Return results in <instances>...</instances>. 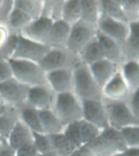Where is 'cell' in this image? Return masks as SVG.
Instances as JSON below:
<instances>
[{"mask_svg": "<svg viewBox=\"0 0 139 156\" xmlns=\"http://www.w3.org/2000/svg\"><path fill=\"white\" fill-rule=\"evenodd\" d=\"M69 156H94V154L86 145H84L76 149Z\"/></svg>", "mask_w": 139, "mask_h": 156, "instance_id": "45", "label": "cell"}, {"mask_svg": "<svg viewBox=\"0 0 139 156\" xmlns=\"http://www.w3.org/2000/svg\"><path fill=\"white\" fill-rule=\"evenodd\" d=\"M17 34H11L8 41L6 42L3 46L0 48V59L11 60L15 51L16 43H17Z\"/></svg>", "mask_w": 139, "mask_h": 156, "instance_id": "39", "label": "cell"}, {"mask_svg": "<svg viewBox=\"0 0 139 156\" xmlns=\"http://www.w3.org/2000/svg\"><path fill=\"white\" fill-rule=\"evenodd\" d=\"M46 74L56 70H74L81 64L79 56L67 48H51L39 62Z\"/></svg>", "mask_w": 139, "mask_h": 156, "instance_id": "4", "label": "cell"}, {"mask_svg": "<svg viewBox=\"0 0 139 156\" xmlns=\"http://www.w3.org/2000/svg\"><path fill=\"white\" fill-rule=\"evenodd\" d=\"M122 55L123 62H139V21L129 24V34L122 45Z\"/></svg>", "mask_w": 139, "mask_h": 156, "instance_id": "16", "label": "cell"}, {"mask_svg": "<svg viewBox=\"0 0 139 156\" xmlns=\"http://www.w3.org/2000/svg\"><path fill=\"white\" fill-rule=\"evenodd\" d=\"M111 156H124V155H123V154L122 153H117V154H112V155Z\"/></svg>", "mask_w": 139, "mask_h": 156, "instance_id": "50", "label": "cell"}, {"mask_svg": "<svg viewBox=\"0 0 139 156\" xmlns=\"http://www.w3.org/2000/svg\"><path fill=\"white\" fill-rule=\"evenodd\" d=\"M96 28L99 32L118 43L121 48L129 34V24L115 21L103 13L98 21Z\"/></svg>", "mask_w": 139, "mask_h": 156, "instance_id": "9", "label": "cell"}, {"mask_svg": "<svg viewBox=\"0 0 139 156\" xmlns=\"http://www.w3.org/2000/svg\"><path fill=\"white\" fill-rule=\"evenodd\" d=\"M73 93L82 101H102V88L91 75L88 66L81 64L73 70Z\"/></svg>", "mask_w": 139, "mask_h": 156, "instance_id": "2", "label": "cell"}, {"mask_svg": "<svg viewBox=\"0 0 139 156\" xmlns=\"http://www.w3.org/2000/svg\"><path fill=\"white\" fill-rule=\"evenodd\" d=\"M119 2L128 23L139 21L138 0H119Z\"/></svg>", "mask_w": 139, "mask_h": 156, "instance_id": "34", "label": "cell"}, {"mask_svg": "<svg viewBox=\"0 0 139 156\" xmlns=\"http://www.w3.org/2000/svg\"><path fill=\"white\" fill-rule=\"evenodd\" d=\"M29 87L12 78L0 83V98L8 107L19 109L27 102Z\"/></svg>", "mask_w": 139, "mask_h": 156, "instance_id": "7", "label": "cell"}, {"mask_svg": "<svg viewBox=\"0 0 139 156\" xmlns=\"http://www.w3.org/2000/svg\"><path fill=\"white\" fill-rule=\"evenodd\" d=\"M80 20L81 0H64L62 11V21L72 26Z\"/></svg>", "mask_w": 139, "mask_h": 156, "instance_id": "27", "label": "cell"}, {"mask_svg": "<svg viewBox=\"0 0 139 156\" xmlns=\"http://www.w3.org/2000/svg\"><path fill=\"white\" fill-rule=\"evenodd\" d=\"M50 49L51 48L46 45L38 44L22 36L18 35L17 43L12 56V60L39 63Z\"/></svg>", "mask_w": 139, "mask_h": 156, "instance_id": "8", "label": "cell"}, {"mask_svg": "<svg viewBox=\"0 0 139 156\" xmlns=\"http://www.w3.org/2000/svg\"><path fill=\"white\" fill-rule=\"evenodd\" d=\"M96 37L101 47L104 58L120 66L123 62L121 46L118 43L114 41L113 39L107 37L106 35H104L98 30H97Z\"/></svg>", "mask_w": 139, "mask_h": 156, "instance_id": "18", "label": "cell"}, {"mask_svg": "<svg viewBox=\"0 0 139 156\" xmlns=\"http://www.w3.org/2000/svg\"><path fill=\"white\" fill-rule=\"evenodd\" d=\"M86 146L92 151L94 156H111L117 153L111 144L101 135Z\"/></svg>", "mask_w": 139, "mask_h": 156, "instance_id": "33", "label": "cell"}, {"mask_svg": "<svg viewBox=\"0 0 139 156\" xmlns=\"http://www.w3.org/2000/svg\"><path fill=\"white\" fill-rule=\"evenodd\" d=\"M120 73L129 87L130 92L139 90V62H124L119 67Z\"/></svg>", "mask_w": 139, "mask_h": 156, "instance_id": "20", "label": "cell"}, {"mask_svg": "<svg viewBox=\"0 0 139 156\" xmlns=\"http://www.w3.org/2000/svg\"><path fill=\"white\" fill-rule=\"evenodd\" d=\"M10 35L11 34L7 28V26L0 24V48L3 46L6 42L8 41Z\"/></svg>", "mask_w": 139, "mask_h": 156, "instance_id": "46", "label": "cell"}, {"mask_svg": "<svg viewBox=\"0 0 139 156\" xmlns=\"http://www.w3.org/2000/svg\"><path fill=\"white\" fill-rule=\"evenodd\" d=\"M54 152L58 156H69L76 149H77L69 141L63 133L49 136Z\"/></svg>", "mask_w": 139, "mask_h": 156, "instance_id": "29", "label": "cell"}, {"mask_svg": "<svg viewBox=\"0 0 139 156\" xmlns=\"http://www.w3.org/2000/svg\"><path fill=\"white\" fill-rule=\"evenodd\" d=\"M139 90L136 92H132L127 100L126 104L129 110L134 115L135 117L139 119Z\"/></svg>", "mask_w": 139, "mask_h": 156, "instance_id": "42", "label": "cell"}, {"mask_svg": "<svg viewBox=\"0 0 139 156\" xmlns=\"http://www.w3.org/2000/svg\"><path fill=\"white\" fill-rule=\"evenodd\" d=\"M122 154L124 156H139V148H127Z\"/></svg>", "mask_w": 139, "mask_h": 156, "instance_id": "47", "label": "cell"}, {"mask_svg": "<svg viewBox=\"0 0 139 156\" xmlns=\"http://www.w3.org/2000/svg\"><path fill=\"white\" fill-rule=\"evenodd\" d=\"M52 110L64 127L83 119L82 103L73 92L56 94Z\"/></svg>", "mask_w": 139, "mask_h": 156, "instance_id": "1", "label": "cell"}, {"mask_svg": "<svg viewBox=\"0 0 139 156\" xmlns=\"http://www.w3.org/2000/svg\"><path fill=\"white\" fill-rule=\"evenodd\" d=\"M39 117L42 133L44 134L51 136L63 132L65 127L52 110H39Z\"/></svg>", "mask_w": 139, "mask_h": 156, "instance_id": "21", "label": "cell"}, {"mask_svg": "<svg viewBox=\"0 0 139 156\" xmlns=\"http://www.w3.org/2000/svg\"><path fill=\"white\" fill-rule=\"evenodd\" d=\"M103 99L113 101L126 102L131 92L123 80L120 70L117 72L111 80L102 88Z\"/></svg>", "mask_w": 139, "mask_h": 156, "instance_id": "13", "label": "cell"}, {"mask_svg": "<svg viewBox=\"0 0 139 156\" xmlns=\"http://www.w3.org/2000/svg\"><path fill=\"white\" fill-rule=\"evenodd\" d=\"M43 0H14V7L27 14L32 20L42 16Z\"/></svg>", "mask_w": 139, "mask_h": 156, "instance_id": "30", "label": "cell"}, {"mask_svg": "<svg viewBox=\"0 0 139 156\" xmlns=\"http://www.w3.org/2000/svg\"><path fill=\"white\" fill-rule=\"evenodd\" d=\"M33 21L27 14L14 7L6 24L10 34L19 35L21 31Z\"/></svg>", "mask_w": 139, "mask_h": 156, "instance_id": "25", "label": "cell"}, {"mask_svg": "<svg viewBox=\"0 0 139 156\" xmlns=\"http://www.w3.org/2000/svg\"><path fill=\"white\" fill-rule=\"evenodd\" d=\"M38 156H58V155H57L55 152H52V153L44 154H38Z\"/></svg>", "mask_w": 139, "mask_h": 156, "instance_id": "49", "label": "cell"}, {"mask_svg": "<svg viewBox=\"0 0 139 156\" xmlns=\"http://www.w3.org/2000/svg\"><path fill=\"white\" fill-rule=\"evenodd\" d=\"M119 67L118 65L104 58L88 66V68L95 82L103 88L117 74V72L119 70Z\"/></svg>", "mask_w": 139, "mask_h": 156, "instance_id": "15", "label": "cell"}, {"mask_svg": "<svg viewBox=\"0 0 139 156\" xmlns=\"http://www.w3.org/2000/svg\"><path fill=\"white\" fill-rule=\"evenodd\" d=\"M33 146L36 148L38 154H44L54 152L53 147L51 145L50 136L44 133H33Z\"/></svg>", "mask_w": 139, "mask_h": 156, "instance_id": "36", "label": "cell"}, {"mask_svg": "<svg viewBox=\"0 0 139 156\" xmlns=\"http://www.w3.org/2000/svg\"><path fill=\"white\" fill-rule=\"evenodd\" d=\"M99 2L103 14L115 21L129 24L122 11L119 0H99Z\"/></svg>", "mask_w": 139, "mask_h": 156, "instance_id": "28", "label": "cell"}, {"mask_svg": "<svg viewBox=\"0 0 139 156\" xmlns=\"http://www.w3.org/2000/svg\"><path fill=\"white\" fill-rule=\"evenodd\" d=\"M7 109H8V106L2 101H0V115H3V113L7 110Z\"/></svg>", "mask_w": 139, "mask_h": 156, "instance_id": "48", "label": "cell"}, {"mask_svg": "<svg viewBox=\"0 0 139 156\" xmlns=\"http://www.w3.org/2000/svg\"><path fill=\"white\" fill-rule=\"evenodd\" d=\"M70 29L71 26L62 20L53 22L46 45L51 48H66Z\"/></svg>", "mask_w": 139, "mask_h": 156, "instance_id": "19", "label": "cell"}, {"mask_svg": "<svg viewBox=\"0 0 139 156\" xmlns=\"http://www.w3.org/2000/svg\"><path fill=\"white\" fill-rule=\"evenodd\" d=\"M80 131H81V141H82L83 146L87 145L90 141L98 137L102 132L97 127L83 119L80 122Z\"/></svg>", "mask_w": 139, "mask_h": 156, "instance_id": "35", "label": "cell"}, {"mask_svg": "<svg viewBox=\"0 0 139 156\" xmlns=\"http://www.w3.org/2000/svg\"><path fill=\"white\" fill-rule=\"evenodd\" d=\"M3 138H1V137H0V142H1V141H3Z\"/></svg>", "mask_w": 139, "mask_h": 156, "instance_id": "51", "label": "cell"}, {"mask_svg": "<svg viewBox=\"0 0 139 156\" xmlns=\"http://www.w3.org/2000/svg\"><path fill=\"white\" fill-rule=\"evenodd\" d=\"M64 0H43L41 17L47 18L53 22L62 20V11Z\"/></svg>", "mask_w": 139, "mask_h": 156, "instance_id": "31", "label": "cell"}, {"mask_svg": "<svg viewBox=\"0 0 139 156\" xmlns=\"http://www.w3.org/2000/svg\"><path fill=\"white\" fill-rule=\"evenodd\" d=\"M52 24L53 21L47 18H38L31 21L19 35L38 44L46 45Z\"/></svg>", "mask_w": 139, "mask_h": 156, "instance_id": "11", "label": "cell"}, {"mask_svg": "<svg viewBox=\"0 0 139 156\" xmlns=\"http://www.w3.org/2000/svg\"><path fill=\"white\" fill-rule=\"evenodd\" d=\"M96 26L80 21L71 26L66 48L79 56L81 50L96 36Z\"/></svg>", "mask_w": 139, "mask_h": 156, "instance_id": "6", "label": "cell"}, {"mask_svg": "<svg viewBox=\"0 0 139 156\" xmlns=\"http://www.w3.org/2000/svg\"><path fill=\"white\" fill-rule=\"evenodd\" d=\"M38 153L34 146L29 145V146H23L21 148L15 151V156H38Z\"/></svg>", "mask_w": 139, "mask_h": 156, "instance_id": "43", "label": "cell"}, {"mask_svg": "<svg viewBox=\"0 0 139 156\" xmlns=\"http://www.w3.org/2000/svg\"><path fill=\"white\" fill-rule=\"evenodd\" d=\"M99 0H81V20L96 26L101 16Z\"/></svg>", "mask_w": 139, "mask_h": 156, "instance_id": "24", "label": "cell"}, {"mask_svg": "<svg viewBox=\"0 0 139 156\" xmlns=\"http://www.w3.org/2000/svg\"><path fill=\"white\" fill-rule=\"evenodd\" d=\"M18 120L17 109L8 107L5 112L0 115V137L7 140Z\"/></svg>", "mask_w": 139, "mask_h": 156, "instance_id": "26", "label": "cell"}, {"mask_svg": "<svg viewBox=\"0 0 139 156\" xmlns=\"http://www.w3.org/2000/svg\"><path fill=\"white\" fill-rule=\"evenodd\" d=\"M80 122H74L68 125L65 126L63 129V135L76 146V148L83 146L82 141H81V131H80Z\"/></svg>", "mask_w": 139, "mask_h": 156, "instance_id": "38", "label": "cell"}, {"mask_svg": "<svg viewBox=\"0 0 139 156\" xmlns=\"http://www.w3.org/2000/svg\"><path fill=\"white\" fill-rule=\"evenodd\" d=\"M47 85L56 94L73 92V70H56L46 74Z\"/></svg>", "mask_w": 139, "mask_h": 156, "instance_id": "14", "label": "cell"}, {"mask_svg": "<svg viewBox=\"0 0 139 156\" xmlns=\"http://www.w3.org/2000/svg\"><path fill=\"white\" fill-rule=\"evenodd\" d=\"M13 78L25 85L28 87H38L47 85L46 74L38 63L19 61V60H9Z\"/></svg>", "mask_w": 139, "mask_h": 156, "instance_id": "3", "label": "cell"}, {"mask_svg": "<svg viewBox=\"0 0 139 156\" xmlns=\"http://www.w3.org/2000/svg\"><path fill=\"white\" fill-rule=\"evenodd\" d=\"M56 97V94L48 85L30 87L26 104L38 110H52Z\"/></svg>", "mask_w": 139, "mask_h": 156, "instance_id": "12", "label": "cell"}, {"mask_svg": "<svg viewBox=\"0 0 139 156\" xmlns=\"http://www.w3.org/2000/svg\"><path fill=\"white\" fill-rule=\"evenodd\" d=\"M6 141L14 151H17L23 146L33 145V132L19 119Z\"/></svg>", "mask_w": 139, "mask_h": 156, "instance_id": "17", "label": "cell"}, {"mask_svg": "<svg viewBox=\"0 0 139 156\" xmlns=\"http://www.w3.org/2000/svg\"><path fill=\"white\" fill-rule=\"evenodd\" d=\"M79 58L81 60V64L86 66H90L104 59L103 53L96 36L92 38L81 50L79 54Z\"/></svg>", "mask_w": 139, "mask_h": 156, "instance_id": "22", "label": "cell"}, {"mask_svg": "<svg viewBox=\"0 0 139 156\" xmlns=\"http://www.w3.org/2000/svg\"><path fill=\"white\" fill-rule=\"evenodd\" d=\"M13 78L12 69L9 60L0 59V83Z\"/></svg>", "mask_w": 139, "mask_h": 156, "instance_id": "41", "label": "cell"}, {"mask_svg": "<svg viewBox=\"0 0 139 156\" xmlns=\"http://www.w3.org/2000/svg\"><path fill=\"white\" fill-rule=\"evenodd\" d=\"M13 8H14V0H2V3L0 4V24L1 25L6 26Z\"/></svg>", "mask_w": 139, "mask_h": 156, "instance_id": "40", "label": "cell"}, {"mask_svg": "<svg viewBox=\"0 0 139 156\" xmlns=\"http://www.w3.org/2000/svg\"><path fill=\"white\" fill-rule=\"evenodd\" d=\"M0 156H15V151L4 139L0 142Z\"/></svg>", "mask_w": 139, "mask_h": 156, "instance_id": "44", "label": "cell"}, {"mask_svg": "<svg viewBox=\"0 0 139 156\" xmlns=\"http://www.w3.org/2000/svg\"><path fill=\"white\" fill-rule=\"evenodd\" d=\"M120 132L128 148H139V126H129Z\"/></svg>", "mask_w": 139, "mask_h": 156, "instance_id": "37", "label": "cell"}, {"mask_svg": "<svg viewBox=\"0 0 139 156\" xmlns=\"http://www.w3.org/2000/svg\"><path fill=\"white\" fill-rule=\"evenodd\" d=\"M108 118L109 127L121 130L129 126H139V119L134 116L124 101L103 99Z\"/></svg>", "mask_w": 139, "mask_h": 156, "instance_id": "5", "label": "cell"}, {"mask_svg": "<svg viewBox=\"0 0 139 156\" xmlns=\"http://www.w3.org/2000/svg\"><path fill=\"white\" fill-rule=\"evenodd\" d=\"M100 135L111 144L117 153H123L128 148L121 133L117 129L108 127L102 131Z\"/></svg>", "mask_w": 139, "mask_h": 156, "instance_id": "32", "label": "cell"}, {"mask_svg": "<svg viewBox=\"0 0 139 156\" xmlns=\"http://www.w3.org/2000/svg\"><path fill=\"white\" fill-rule=\"evenodd\" d=\"M83 120L93 124L99 130L109 127L106 109L102 101H82Z\"/></svg>", "mask_w": 139, "mask_h": 156, "instance_id": "10", "label": "cell"}, {"mask_svg": "<svg viewBox=\"0 0 139 156\" xmlns=\"http://www.w3.org/2000/svg\"><path fill=\"white\" fill-rule=\"evenodd\" d=\"M19 119L23 123H25L33 133H43L41 125L39 110L25 104L17 109Z\"/></svg>", "mask_w": 139, "mask_h": 156, "instance_id": "23", "label": "cell"}]
</instances>
